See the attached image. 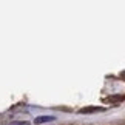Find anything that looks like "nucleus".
I'll return each mask as SVG.
<instances>
[{"mask_svg": "<svg viewBox=\"0 0 125 125\" xmlns=\"http://www.w3.org/2000/svg\"><path fill=\"white\" fill-rule=\"evenodd\" d=\"M104 107H88V108H82V110H79V113L80 114H88V113H100V111H104Z\"/></svg>", "mask_w": 125, "mask_h": 125, "instance_id": "f257e3e1", "label": "nucleus"}, {"mask_svg": "<svg viewBox=\"0 0 125 125\" xmlns=\"http://www.w3.org/2000/svg\"><path fill=\"white\" fill-rule=\"evenodd\" d=\"M52 121H56V117L54 116H39V117H36V124L37 125H40V124H46V122H52Z\"/></svg>", "mask_w": 125, "mask_h": 125, "instance_id": "f03ea898", "label": "nucleus"}, {"mask_svg": "<svg viewBox=\"0 0 125 125\" xmlns=\"http://www.w3.org/2000/svg\"><path fill=\"white\" fill-rule=\"evenodd\" d=\"M125 99V96H110V97H105L104 102H121Z\"/></svg>", "mask_w": 125, "mask_h": 125, "instance_id": "7ed1b4c3", "label": "nucleus"}, {"mask_svg": "<svg viewBox=\"0 0 125 125\" xmlns=\"http://www.w3.org/2000/svg\"><path fill=\"white\" fill-rule=\"evenodd\" d=\"M11 125H30V122H26V121H23V122H12Z\"/></svg>", "mask_w": 125, "mask_h": 125, "instance_id": "20e7f679", "label": "nucleus"}]
</instances>
